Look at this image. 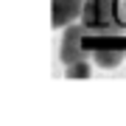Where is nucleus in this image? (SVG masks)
<instances>
[{"mask_svg": "<svg viewBox=\"0 0 126 126\" xmlns=\"http://www.w3.org/2000/svg\"><path fill=\"white\" fill-rule=\"evenodd\" d=\"M84 6H87V0H50V25L67 28L84 14Z\"/></svg>", "mask_w": 126, "mask_h": 126, "instance_id": "2", "label": "nucleus"}, {"mask_svg": "<svg viewBox=\"0 0 126 126\" xmlns=\"http://www.w3.org/2000/svg\"><path fill=\"white\" fill-rule=\"evenodd\" d=\"M64 76L67 79H90V62H76L64 67Z\"/></svg>", "mask_w": 126, "mask_h": 126, "instance_id": "4", "label": "nucleus"}, {"mask_svg": "<svg viewBox=\"0 0 126 126\" xmlns=\"http://www.w3.org/2000/svg\"><path fill=\"white\" fill-rule=\"evenodd\" d=\"M90 50V56H93V62L98 64V67H107V70H112L118 67V64L126 59V48H112V45H93V48H87Z\"/></svg>", "mask_w": 126, "mask_h": 126, "instance_id": "3", "label": "nucleus"}, {"mask_svg": "<svg viewBox=\"0 0 126 126\" xmlns=\"http://www.w3.org/2000/svg\"><path fill=\"white\" fill-rule=\"evenodd\" d=\"M84 25L79 23H70L67 28H64L62 34V45H59V59L64 62V67L67 64H76V62H90V50L84 48Z\"/></svg>", "mask_w": 126, "mask_h": 126, "instance_id": "1", "label": "nucleus"}]
</instances>
